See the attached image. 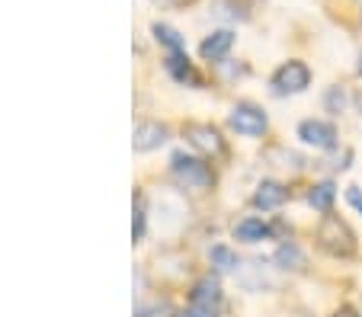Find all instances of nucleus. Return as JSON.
<instances>
[{
	"mask_svg": "<svg viewBox=\"0 0 362 317\" xmlns=\"http://www.w3.org/2000/svg\"><path fill=\"white\" fill-rule=\"evenodd\" d=\"M298 138L311 148H321V151H330L337 145V128L324 119H305L298 125Z\"/></svg>",
	"mask_w": 362,
	"mask_h": 317,
	"instance_id": "5",
	"label": "nucleus"
},
{
	"mask_svg": "<svg viewBox=\"0 0 362 317\" xmlns=\"http://www.w3.org/2000/svg\"><path fill=\"white\" fill-rule=\"evenodd\" d=\"M154 39L160 42V45H167L170 49V55H180V52L186 49V42H183V35L177 32V29H170V26H164V23H154Z\"/></svg>",
	"mask_w": 362,
	"mask_h": 317,
	"instance_id": "14",
	"label": "nucleus"
},
{
	"mask_svg": "<svg viewBox=\"0 0 362 317\" xmlns=\"http://www.w3.org/2000/svg\"><path fill=\"white\" fill-rule=\"evenodd\" d=\"M173 177H177L180 186L186 189H209L212 186V170L196 157H186V154H173Z\"/></svg>",
	"mask_w": 362,
	"mask_h": 317,
	"instance_id": "2",
	"label": "nucleus"
},
{
	"mask_svg": "<svg viewBox=\"0 0 362 317\" xmlns=\"http://www.w3.org/2000/svg\"><path fill=\"white\" fill-rule=\"evenodd\" d=\"M253 202L260 208H279L282 202H286V189H282L279 183H263V186L257 189V196H253Z\"/></svg>",
	"mask_w": 362,
	"mask_h": 317,
	"instance_id": "12",
	"label": "nucleus"
},
{
	"mask_svg": "<svg viewBox=\"0 0 362 317\" xmlns=\"http://www.w3.org/2000/svg\"><path fill=\"white\" fill-rule=\"evenodd\" d=\"M228 125H231L238 135H244V138H257V135H263V131H267V116H263L260 106L238 103L231 109V116H228Z\"/></svg>",
	"mask_w": 362,
	"mask_h": 317,
	"instance_id": "4",
	"label": "nucleus"
},
{
	"mask_svg": "<svg viewBox=\"0 0 362 317\" xmlns=\"http://www.w3.org/2000/svg\"><path fill=\"white\" fill-rule=\"evenodd\" d=\"M231 49H234V32L231 29H218V32H212L209 39L202 42V49L199 52H202L205 61H221Z\"/></svg>",
	"mask_w": 362,
	"mask_h": 317,
	"instance_id": "8",
	"label": "nucleus"
},
{
	"mask_svg": "<svg viewBox=\"0 0 362 317\" xmlns=\"http://www.w3.org/2000/svg\"><path fill=\"white\" fill-rule=\"evenodd\" d=\"M317 241H321V247L327 250L330 256H353L356 253V237L353 231L343 225L340 218H334V215H327V218L321 221V228H317Z\"/></svg>",
	"mask_w": 362,
	"mask_h": 317,
	"instance_id": "1",
	"label": "nucleus"
},
{
	"mask_svg": "<svg viewBox=\"0 0 362 317\" xmlns=\"http://www.w3.org/2000/svg\"><path fill=\"white\" fill-rule=\"evenodd\" d=\"M167 141V128L160 122H138L135 128V151H154Z\"/></svg>",
	"mask_w": 362,
	"mask_h": 317,
	"instance_id": "9",
	"label": "nucleus"
},
{
	"mask_svg": "<svg viewBox=\"0 0 362 317\" xmlns=\"http://www.w3.org/2000/svg\"><path fill=\"white\" fill-rule=\"evenodd\" d=\"M311 83V68L305 61H286L273 74V93L276 97H288V93H301Z\"/></svg>",
	"mask_w": 362,
	"mask_h": 317,
	"instance_id": "3",
	"label": "nucleus"
},
{
	"mask_svg": "<svg viewBox=\"0 0 362 317\" xmlns=\"http://www.w3.org/2000/svg\"><path fill=\"white\" fill-rule=\"evenodd\" d=\"M180 317H215L212 311H202V308H189L186 314H180Z\"/></svg>",
	"mask_w": 362,
	"mask_h": 317,
	"instance_id": "19",
	"label": "nucleus"
},
{
	"mask_svg": "<svg viewBox=\"0 0 362 317\" xmlns=\"http://www.w3.org/2000/svg\"><path fill=\"white\" fill-rule=\"evenodd\" d=\"M160 4H167V7H186V4H192V0H160Z\"/></svg>",
	"mask_w": 362,
	"mask_h": 317,
	"instance_id": "20",
	"label": "nucleus"
},
{
	"mask_svg": "<svg viewBox=\"0 0 362 317\" xmlns=\"http://www.w3.org/2000/svg\"><path fill=\"white\" fill-rule=\"evenodd\" d=\"M167 314V304H151V308H141L138 317H164Z\"/></svg>",
	"mask_w": 362,
	"mask_h": 317,
	"instance_id": "18",
	"label": "nucleus"
},
{
	"mask_svg": "<svg viewBox=\"0 0 362 317\" xmlns=\"http://www.w3.org/2000/svg\"><path fill=\"white\" fill-rule=\"evenodd\" d=\"M167 71H170V74L177 77L180 83H186V80H189V83H199L196 71H192V64L186 61L183 55H170V58H167Z\"/></svg>",
	"mask_w": 362,
	"mask_h": 317,
	"instance_id": "15",
	"label": "nucleus"
},
{
	"mask_svg": "<svg viewBox=\"0 0 362 317\" xmlns=\"http://www.w3.org/2000/svg\"><path fill=\"white\" fill-rule=\"evenodd\" d=\"M334 199H337L334 183H317V186H311V193H308V202H311V205H315L317 212H324V215L330 212Z\"/></svg>",
	"mask_w": 362,
	"mask_h": 317,
	"instance_id": "13",
	"label": "nucleus"
},
{
	"mask_svg": "<svg viewBox=\"0 0 362 317\" xmlns=\"http://www.w3.org/2000/svg\"><path fill=\"white\" fill-rule=\"evenodd\" d=\"M346 202L362 215V193H359V186H346Z\"/></svg>",
	"mask_w": 362,
	"mask_h": 317,
	"instance_id": "17",
	"label": "nucleus"
},
{
	"mask_svg": "<svg viewBox=\"0 0 362 317\" xmlns=\"http://www.w3.org/2000/svg\"><path fill=\"white\" fill-rule=\"evenodd\" d=\"M209 260H212V266L218 269V273H234V269L240 266L238 253H234L231 247H225V244H215V247L209 250Z\"/></svg>",
	"mask_w": 362,
	"mask_h": 317,
	"instance_id": "11",
	"label": "nucleus"
},
{
	"mask_svg": "<svg viewBox=\"0 0 362 317\" xmlns=\"http://www.w3.org/2000/svg\"><path fill=\"white\" fill-rule=\"evenodd\" d=\"M359 74H362V55H359Z\"/></svg>",
	"mask_w": 362,
	"mask_h": 317,
	"instance_id": "22",
	"label": "nucleus"
},
{
	"mask_svg": "<svg viewBox=\"0 0 362 317\" xmlns=\"http://www.w3.org/2000/svg\"><path fill=\"white\" fill-rule=\"evenodd\" d=\"M192 308H202V311H215L218 308V301H221V289H218V282H215L212 276H205V279H199L196 285H192Z\"/></svg>",
	"mask_w": 362,
	"mask_h": 317,
	"instance_id": "7",
	"label": "nucleus"
},
{
	"mask_svg": "<svg viewBox=\"0 0 362 317\" xmlns=\"http://www.w3.org/2000/svg\"><path fill=\"white\" fill-rule=\"evenodd\" d=\"M334 317H359V314H356V311H349V308H343V311H337Z\"/></svg>",
	"mask_w": 362,
	"mask_h": 317,
	"instance_id": "21",
	"label": "nucleus"
},
{
	"mask_svg": "<svg viewBox=\"0 0 362 317\" xmlns=\"http://www.w3.org/2000/svg\"><path fill=\"white\" fill-rule=\"evenodd\" d=\"M183 135H186V141H189L192 148H199V151H205V154H225V145H221V138H218V131L212 128V125H186L183 128Z\"/></svg>",
	"mask_w": 362,
	"mask_h": 317,
	"instance_id": "6",
	"label": "nucleus"
},
{
	"mask_svg": "<svg viewBox=\"0 0 362 317\" xmlns=\"http://www.w3.org/2000/svg\"><path fill=\"white\" fill-rule=\"evenodd\" d=\"M276 263L286 269H301L305 266V253H301L295 244H282V247L276 250Z\"/></svg>",
	"mask_w": 362,
	"mask_h": 317,
	"instance_id": "16",
	"label": "nucleus"
},
{
	"mask_svg": "<svg viewBox=\"0 0 362 317\" xmlns=\"http://www.w3.org/2000/svg\"><path fill=\"white\" fill-rule=\"evenodd\" d=\"M267 234H269V228L263 225L260 218H244V221H238V225H234V237H238V241H244V244H257V241H263Z\"/></svg>",
	"mask_w": 362,
	"mask_h": 317,
	"instance_id": "10",
	"label": "nucleus"
}]
</instances>
